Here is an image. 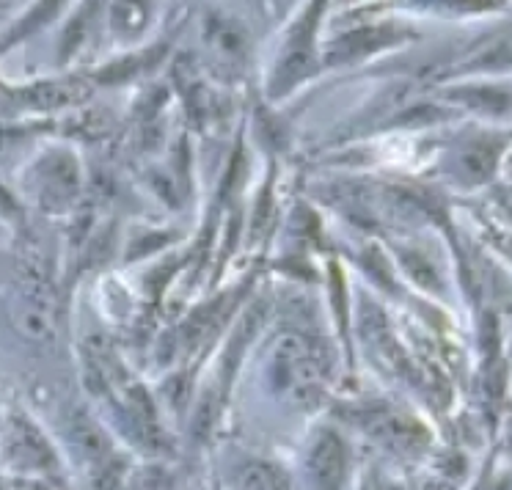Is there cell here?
<instances>
[{
	"label": "cell",
	"mask_w": 512,
	"mask_h": 490,
	"mask_svg": "<svg viewBox=\"0 0 512 490\" xmlns=\"http://www.w3.org/2000/svg\"><path fill=\"white\" fill-rule=\"evenodd\" d=\"M424 490H446V488H438V485H433V488H424Z\"/></svg>",
	"instance_id": "8fae6325"
},
{
	"label": "cell",
	"mask_w": 512,
	"mask_h": 490,
	"mask_svg": "<svg viewBox=\"0 0 512 490\" xmlns=\"http://www.w3.org/2000/svg\"><path fill=\"white\" fill-rule=\"evenodd\" d=\"M72 441H75V446L80 449V455L89 457V460H102L105 449H108L105 435H102L100 430H97V424L89 422L86 416H78V419L72 422Z\"/></svg>",
	"instance_id": "52a82bcc"
},
{
	"label": "cell",
	"mask_w": 512,
	"mask_h": 490,
	"mask_svg": "<svg viewBox=\"0 0 512 490\" xmlns=\"http://www.w3.org/2000/svg\"><path fill=\"white\" fill-rule=\"evenodd\" d=\"M14 325L17 331L39 347L56 345L58 306L56 292L42 273H25L23 287L14 303Z\"/></svg>",
	"instance_id": "6da1fadb"
},
{
	"label": "cell",
	"mask_w": 512,
	"mask_h": 490,
	"mask_svg": "<svg viewBox=\"0 0 512 490\" xmlns=\"http://www.w3.org/2000/svg\"><path fill=\"white\" fill-rule=\"evenodd\" d=\"M9 455L20 468H34L47 471L56 468V455L45 441V435L36 430L34 422L28 419H14L9 430Z\"/></svg>",
	"instance_id": "5b68a950"
},
{
	"label": "cell",
	"mask_w": 512,
	"mask_h": 490,
	"mask_svg": "<svg viewBox=\"0 0 512 490\" xmlns=\"http://www.w3.org/2000/svg\"><path fill=\"white\" fill-rule=\"evenodd\" d=\"M386 42V31L380 34V28H367V31H358V34L347 36L345 42H342V56H358V53H369V50H375L378 45Z\"/></svg>",
	"instance_id": "9c48e42d"
},
{
	"label": "cell",
	"mask_w": 512,
	"mask_h": 490,
	"mask_svg": "<svg viewBox=\"0 0 512 490\" xmlns=\"http://www.w3.org/2000/svg\"><path fill=\"white\" fill-rule=\"evenodd\" d=\"M78 190V166L69 155H53L42 166V196L45 201H67Z\"/></svg>",
	"instance_id": "8992f818"
},
{
	"label": "cell",
	"mask_w": 512,
	"mask_h": 490,
	"mask_svg": "<svg viewBox=\"0 0 512 490\" xmlns=\"http://www.w3.org/2000/svg\"><path fill=\"white\" fill-rule=\"evenodd\" d=\"M460 168H463V174L468 179H474V182H482V179H488L493 174V168H496V149H490L488 144H471L460 155Z\"/></svg>",
	"instance_id": "ba28073f"
},
{
	"label": "cell",
	"mask_w": 512,
	"mask_h": 490,
	"mask_svg": "<svg viewBox=\"0 0 512 490\" xmlns=\"http://www.w3.org/2000/svg\"><path fill=\"white\" fill-rule=\"evenodd\" d=\"M364 424L378 441L394 446V449H419L427 444V433L422 430V424L397 411H389V408L369 411L364 416Z\"/></svg>",
	"instance_id": "277c9868"
},
{
	"label": "cell",
	"mask_w": 512,
	"mask_h": 490,
	"mask_svg": "<svg viewBox=\"0 0 512 490\" xmlns=\"http://www.w3.org/2000/svg\"><path fill=\"white\" fill-rule=\"evenodd\" d=\"M347 455L342 438L325 430L309 452V477L317 490H339L345 482Z\"/></svg>",
	"instance_id": "3957f363"
},
{
	"label": "cell",
	"mask_w": 512,
	"mask_h": 490,
	"mask_svg": "<svg viewBox=\"0 0 512 490\" xmlns=\"http://www.w3.org/2000/svg\"><path fill=\"white\" fill-rule=\"evenodd\" d=\"M270 375H273L276 389L287 391L292 400H298L301 405H309L320 394V383H323L312 347L295 334H284L279 339V345L273 350Z\"/></svg>",
	"instance_id": "7a4b0ae2"
},
{
	"label": "cell",
	"mask_w": 512,
	"mask_h": 490,
	"mask_svg": "<svg viewBox=\"0 0 512 490\" xmlns=\"http://www.w3.org/2000/svg\"><path fill=\"white\" fill-rule=\"evenodd\" d=\"M468 102L471 105H477V108H485V111H507V105H510V100H507V94H501V91L496 89H482V91H468Z\"/></svg>",
	"instance_id": "30bf717a"
}]
</instances>
